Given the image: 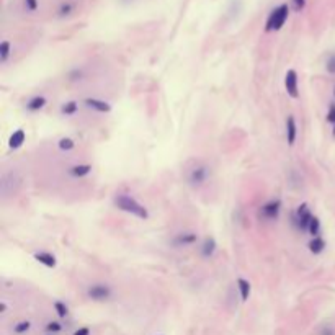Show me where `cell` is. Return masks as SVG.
I'll return each mask as SVG.
<instances>
[{"label":"cell","instance_id":"cell-1","mask_svg":"<svg viewBox=\"0 0 335 335\" xmlns=\"http://www.w3.org/2000/svg\"><path fill=\"white\" fill-rule=\"evenodd\" d=\"M113 205L118 208L123 213H128L131 216L137 217V219H142V221H147L151 214H149V209L145 208L142 203L137 201L134 196H129L126 193H120L116 195L113 198Z\"/></svg>","mask_w":335,"mask_h":335},{"label":"cell","instance_id":"cell-17","mask_svg":"<svg viewBox=\"0 0 335 335\" xmlns=\"http://www.w3.org/2000/svg\"><path fill=\"white\" fill-rule=\"evenodd\" d=\"M325 247H327V244H325V240L320 237V236H317V237H312L311 240H309V244H308V249H309V252L311 253H314V255H320L324 250H325Z\"/></svg>","mask_w":335,"mask_h":335},{"label":"cell","instance_id":"cell-5","mask_svg":"<svg viewBox=\"0 0 335 335\" xmlns=\"http://www.w3.org/2000/svg\"><path fill=\"white\" fill-rule=\"evenodd\" d=\"M281 200L280 198H270L267 203L260 206L258 209V217L264 222H275L280 219L281 214Z\"/></svg>","mask_w":335,"mask_h":335},{"label":"cell","instance_id":"cell-3","mask_svg":"<svg viewBox=\"0 0 335 335\" xmlns=\"http://www.w3.org/2000/svg\"><path fill=\"white\" fill-rule=\"evenodd\" d=\"M85 296H87V300H90L93 303H108L113 300L115 288L103 281L90 283V285L85 288Z\"/></svg>","mask_w":335,"mask_h":335},{"label":"cell","instance_id":"cell-6","mask_svg":"<svg viewBox=\"0 0 335 335\" xmlns=\"http://www.w3.org/2000/svg\"><path fill=\"white\" fill-rule=\"evenodd\" d=\"M312 217H314V214H312V211H311L308 203H301V205L297 206L296 213L293 214V224L296 226L297 231L308 232Z\"/></svg>","mask_w":335,"mask_h":335},{"label":"cell","instance_id":"cell-23","mask_svg":"<svg viewBox=\"0 0 335 335\" xmlns=\"http://www.w3.org/2000/svg\"><path fill=\"white\" fill-rule=\"evenodd\" d=\"M74 4H70V2H62L61 5H59V9H57V15H59L61 18H65V17H69V15H72V12H74Z\"/></svg>","mask_w":335,"mask_h":335},{"label":"cell","instance_id":"cell-8","mask_svg":"<svg viewBox=\"0 0 335 335\" xmlns=\"http://www.w3.org/2000/svg\"><path fill=\"white\" fill-rule=\"evenodd\" d=\"M285 89L291 98H300V79L294 69H289L285 74Z\"/></svg>","mask_w":335,"mask_h":335},{"label":"cell","instance_id":"cell-13","mask_svg":"<svg viewBox=\"0 0 335 335\" xmlns=\"http://www.w3.org/2000/svg\"><path fill=\"white\" fill-rule=\"evenodd\" d=\"M46 105H48V98H46V97L34 95V97H31L30 100H26L25 108H26V111H30V113H38V111H41Z\"/></svg>","mask_w":335,"mask_h":335},{"label":"cell","instance_id":"cell-19","mask_svg":"<svg viewBox=\"0 0 335 335\" xmlns=\"http://www.w3.org/2000/svg\"><path fill=\"white\" fill-rule=\"evenodd\" d=\"M31 330V322L30 320H18V322L12 327V332L15 335H25Z\"/></svg>","mask_w":335,"mask_h":335},{"label":"cell","instance_id":"cell-16","mask_svg":"<svg viewBox=\"0 0 335 335\" xmlns=\"http://www.w3.org/2000/svg\"><path fill=\"white\" fill-rule=\"evenodd\" d=\"M25 141H26V133H25L23 129H17V131H13L12 136H10L9 147L13 149V151H17V149H20L21 145L25 144Z\"/></svg>","mask_w":335,"mask_h":335},{"label":"cell","instance_id":"cell-12","mask_svg":"<svg viewBox=\"0 0 335 335\" xmlns=\"http://www.w3.org/2000/svg\"><path fill=\"white\" fill-rule=\"evenodd\" d=\"M33 257H34L36 262H38V264L45 265L46 268H56V265H57V258H56V255H53L51 252L38 250V252H34Z\"/></svg>","mask_w":335,"mask_h":335},{"label":"cell","instance_id":"cell-18","mask_svg":"<svg viewBox=\"0 0 335 335\" xmlns=\"http://www.w3.org/2000/svg\"><path fill=\"white\" fill-rule=\"evenodd\" d=\"M59 111L62 116H74L79 111V101L76 100H70V101H64L61 105Z\"/></svg>","mask_w":335,"mask_h":335},{"label":"cell","instance_id":"cell-24","mask_svg":"<svg viewBox=\"0 0 335 335\" xmlns=\"http://www.w3.org/2000/svg\"><path fill=\"white\" fill-rule=\"evenodd\" d=\"M62 324L59 322V320H49V322H46V325H45V332L46 333H59V332H62Z\"/></svg>","mask_w":335,"mask_h":335},{"label":"cell","instance_id":"cell-14","mask_svg":"<svg viewBox=\"0 0 335 335\" xmlns=\"http://www.w3.org/2000/svg\"><path fill=\"white\" fill-rule=\"evenodd\" d=\"M297 139V123L293 115H288L286 118V142L288 145H294Z\"/></svg>","mask_w":335,"mask_h":335},{"label":"cell","instance_id":"cell-29","mask_svg":"<svg viewBox=\"0 0 335 335\" xmlns=\"http://www.w3.org/2000/svg\"><path fill=\"white\" fill-rule=\"evenodd\" d=\"M291 5L296 12H301L304 7H306V0H291Z\"/></svg>","mask_w":335,"mask_h":335},{"label":"cell","instance_id":"cell-31","mask_svg":"<svg viewBox=\"0 0 335 335\" xmlns=\"http://www.w3.org/2000/svg\"><path fill=\"white\" fill-rule=\"evenodd\" d=\"M320 335H335V332H333L332 329H329V327H327V329H324L322 332H320Z\"/></svg>","mask_w":335,"mask_h":335},{"label":"cell","instance_id":"cell-7","mask_svg":"<svg viewBox=\"0 0 335 335\" xmlns=\"http://www.w3.org/2000/svg\"><path fill=\"white\" fill-rule=\"evenodd\" d=\"M198 242H200V236L195 231H181L170 239L173 249H185V247H192Z\"/></svg>","mask_w":335,"mask_h":335},{"label":"cell","instance_id":"cell-22","mask_svg":"<svg viewBox=\"0 0 335 335\" xmlns=\"http://www.w3.org/2000/svg\"><path fill=\"white\" fill-rule=\"evenodd\" d=\"M57 147L62 152H70L76 149V142L74 139H70V137H62V139H59V142H57Z\"/></svg>","mask_w":335,"mask_h":335},{"label":"cell","instance_id":"cell-20","mask_svg":"<svg viewBox=\"0 0 335 335\" xmlns=\"http://www.w3.org/2000/svg\"><path fill=\"white\" fill-rule=\"evenodd\" d=\"M10 54H12V43L9 40H4L2 45H0V62L5 64L9 61Z\"/></svg>","mask_w":335,"mask_h":335},{"label":"cell","instance_id":"cell-34","mask_svg":"<svg viewBox=\"0 0 335 335\" xmlns=\"http://www.w3.org/2000/svg\"><path fill=\"white\" fill-rule=\"evenodd\" d=\"M333 97H335V87H333Z\"/></svg>","mask_w":335,"mask_h":335},{"label":"cell","instance_id":"cell-26","mask_svg":"<svg viewBox=\"0 0 335 335\" xmlns=\"http://www.w3.org/2000/svg\"><path fill=\"white\" fill-rule=\"evenodd\" d=\"M325 69L329 74L335 76V54H330L327 57V62H325Z\"/></svg>","mask_w":335,"mask_h":335},{"label":"cell","instance_id":"cell-11","mask_svg":"<svg viewBox=\"0 0 335 335\" xmlns=\"http://www.w3.org/2000/svg\"><path fill=\"white\" fill-rule=\"evenodd\" d=\"M67 173L70 178H85L87 175L92 173V165L90 164H76L67 169Z\"/></svg>","mask_w":335,"mask_h":335},{"label":"cell","instance_id":"cell-9","mask_svg":"<svg viewBox=\"0 0 335 335\" xmlns=\"http://www.w3.org/2000/svg\"><path fill=\"white\" fill-rule=\"evenodd\" d=\"M216 250H217V242H216V239L213 236H206L200 242V255H201V258H205V260L213 258Z\"/></svg>","mask_w":335,"mask_h":335},{"label":"cell","instance_id":"cell-25","mask_svg":"<svg viewBox=\"0 0 335 335\" xmlns=\"http://www.w3.org/2000/svg\"><path fill=\"white\" fill-rule=\"evenodd\" d=\"M320 219L317 216H314L312 217V221H311V224H309V229H308V232L311 234V237H317V236H320Z\"/></svg>","mask_w":335,"mask_h":335},{"label":"cell","instance_id":"cell-21","mask_svg":"<svg viewBox=\"0 0 335 335\" xmlns=\"http://www.w3.org/2000/svg\"><path fill=\"white\" fill-rule=\"evenodd\" d=\"M53 308H54L56 314H57V317H59V319H65V317H69V306L65 304L64 301H54Z\"/></svg>","mask_w":335,"mask_h":335},{"label":"cell","instance_id":"cell-28","mask_svg":"<svg viewBox=\"0 0 335 335\" xmlns=\"http://www.w3.org/2000/svg\"><path fill=\"white\" fill-rule=\"evenodd\" d=\"M325 120L330 123V125H335V103L329 105V110H327V116Z\"/></svg>","mask_w":335,"mask_h":335},{"label":"cell","instance_id":"cell-27","mask_svg":"<svg viewBox=\"0 0 335 335\" xmlns=\"http://www.w3.org/2000/svg\"><path fill=\"white\" fill-rule=\"evenodd\" d=\"M38 0H23V7L26 12H36L38 10Z\"/></svg>","mask_w":335,"mask_h":335},{"label":"cell","instance_id":"cell-33","mask_svg":"<svg viewBox=\"0 0 335 335\" xmlns=\"http://www.w3.org/2000/svg\"><path fill=\"white\" fill-rule=\"evenodd\" d=\"M45 335H56V333H45Z\"/></svg>","mask_w":335,"mask_h":335},{"label":"cell","instance_id":"cell-32","mask_svg":"<svg viewBox=\"0 0 335 335\" xmlns=\"http://www.w3.org/2000/svg\"><path fill=\"white\" fill-rule=\"evenodd\" d=\"M332 136L335 137V125H333V129H332Z\"/></svg>","mask_w":335,"mask_h":335},{"label":"cell","instance_id":"cell-2","mask_svg":"<svg viewBox=\"0 0 335 335\" xmlns=\"http://www.w3.org/2000/svg\"><path fill=\"white\" fill-rule=\"evenodd\" d=\"M187 183L192 188H201L203 185L208 183V180L211 178V167L206 162H195L190 169L187 170Z\"/></svg>","mask_w":335,"mask_h":335},{"label":"cell","instance_id":"cell-10","mask_svg":"<svg viewBox=\"0 0 335 335\" xmlns=\"http://www.w3.org/2000/svg\"><path fill=\"white\" fill-rule=\"evenodd\" d=\"M82 103L89 108V110L95 111V113H103V115L111 113V105L101 98H85Z\"/></svg>","mask_w":335,"mask_h":335},{"label":"cell","instance_id":"cell-30","mask_svg":"<svg viewBox=\"0 0 335 335\" xmlns=\"http://www.w3.org/2000/svg\"><path fill=\"white\" fill-rule=\"evenodd\" d=\"M90 333H92L90 327H79V329L72 335H90Z\"/></svg>","mask_w":335,"mask_h":335},{"label":"cell","instance_id":"cell-4","mask_svg":"<svg viewBox=\"0 0 335 335\" xmlns=\"http://www.w3.org/2000/svg\"><path fill=\"white\" fill-rule=\"evenodd\" d=\"M288 17H289V7L288 4H281L278 5L276 9H273L270 12V15L267 18V23H265V31H278L281 30L285 23L288 21Z\"/></svg>","mask_w":335,"mask_h":335},{"label":"cell","instance_id":"cell-15","mask_svg":"<svg viewBox=\"0 0 335 335\" xmlns=\"http://www.w3.org/2000/svg\"><path fill=\"white\" fill-rule=\"evenodd\" d=\"M236 286H237V291H239L240 301H242V303L249 301L250 296H252V285H250V281L245 280V278H239L237 283H236Z\"/></svg>","mask_w":335,"mask_h":335}]
</instances>
